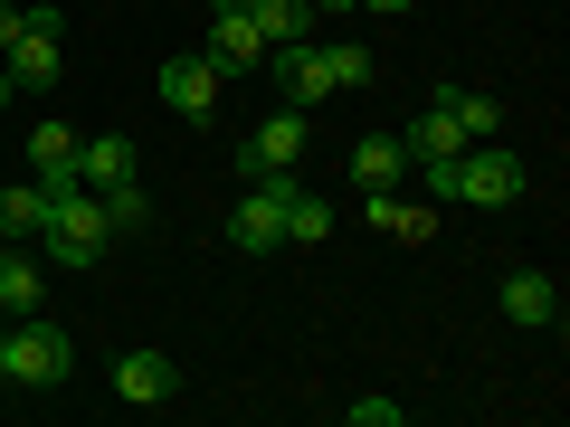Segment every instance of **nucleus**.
Here are the masks:
<instances>
[{
	"label": "nucleus",
	"instance_id": "obj_1",
	"mask_svg": "<svg viewBox=\"0 0 570 427\" xmlns=\"http://www.w3.org/2000/svg\"><path fill=\"white\" fill-rule=\"evenodd\" d=\"M428 190L448 209H513L532 190V171L513 162L504 142H466V152H448V162H428Z\"/></svg>",
	"mask_w": 570,
	"mask_h": 427
},
{
	"label": "nucleus",
	"instance_id": "obj_2",
	"mask_svg": "<svg viewBox=\"0 0 570 427\" xmlns=\"http://www.w3.org/2000/svg\"><path fill=\"white\" fill-rule=\"evenodd\" d=\"M67 370H77V342H67V324H39V314H20V332L0 324V380H20V389H58Z\"/></svg>",
	"mask_w": 570,
	"mask_h": 427
},
{
	"label": "nucleus",
	"instance_id": "obj_3",
	"mask_svg": "<svg viewBox=\"0 0 570 427\" xmlns=\"http://www.w3.org/2000/svg\"><path fill=\"white\" fill-rule=\"evenodd\" d=\"M39 247H48L58 266H96L105 247H115V228H105V200H96V190H58V200H48Z\"/></svg>",
	"mask_w": 570,
	"mask_h": 427
},
{
	"label": "nucleus",
	"instance_id": "obj_4",
	"mask_svg": "<svg viewBox=\"0 0 570 427\" xmlns=\"http://www.w3.org/2000/svg\"><path fill=\"white\" fill-rule=\"evenodd\" d=\"M0 77H10V96H48V86L67 77V39H58V10H29V29L10 48H0Z\"/></svg>",
	"mask_w": 570,
	"mask_h": 427
},
{
	"label": "nucleus",
	"instance_id": "obj_5",
	"mask_svg": "<svg viewBox=\"0 0 570 427\" xmlns=\"http://www.w3.org/2000/svg\"><path fill=\"white\" fill-rule=\"evenodd\" d=\"M285 181H295V171L247 181V200L228 209V247H247V257H276V247H285Z\"/></svg>",
	"mask_w": 570,
	"mask_h": 427
},
{
	"label": "nucleus",
	"instance_id": "obj_6",
	"mask_svg": "<svg viewBox=\"0 0 570 427\" xmlns=\"http://www.w3.org/2000/svg\"><path fill=\"white\" fill-rule=\"evenodd\" d=\"M295 162H305V115H295V105H276V115L247 123V142H238V171H247V181H266V171H295Z\"/></svg>",
	"mask_w": 570,
	"mask_h": 427
},
{
	"label": "nucleus",
	"instance_id": "obj_7",
	"mask_svg": "<svg viewBox=\"0 0 570 427\" xmlns=\"http://www.w3.org/2000/svg\"><path fill=\"white\" fill-rule=\"evenodd\" d=\"M163 105H171L181 123H200L209 105H219V67H209L200 48H171V58H163Z\"/></svg>",
	"mask_w": 570,
	"mask_h": 427
},
{
	"label": "nucleus",
	"instance_id": "obj_8",
	"mask_svg": "<svg viewBox=\"0 0 570 427\" xmlns=\"http://www.w3.org/2000/svg\"><path fill=\"white\" fill-rule=\"evenodd\" d=\"M200 58L219 67V77H257V67H266V39H257V20H247V10H219Z\"/></svg>",
	"mask_w": 570,
	"mask_h": 427
},
{
	"label": "nucleus",
	"instance_id": "obj_9",
	"mask_svg": "<svg viewBox=\"0 0 570 427\" xmlns=\"http://www.w3.org/2000/svg\"><path fill=\"white\" fill-rule=\"evenodd\" d=\"M400 152H409V171H428V162H448V152H466V133H456L448 105H419V115L400 123Z\"/></svg>",
	"mask_w": 570,
	"mask_h": 427
},
{
	"label": "nucleus",
	"instance_id": "obj_10",
	"mask_svg": "<svg viewBox=\"0 0 570 427\" xmlns=\"http://www.w3.org/2000/svg\"><path fill=\"white\" fill-rule=\"evenodd\" d=\"M67 171H77V190H124V181H134V142H124V133L86 142L77 133V162H67Z\"/></svg>",
	"mask_w": 570,
	"mask_h": 427
},
{
	"label": "nucleus",
	"instance_id": "obj_11",
	"mask_svg": "<svg viewBox=\"0 0 570 427\" xmlns=\"http://www.w3.org/2000/svg\"><path fill=\"white\" fill-rule=\"evenodd\" d=\"M39 295H48V266L29 257L20 238H0V314L20 324V314H39Z\"/></svg>",
	"mask_w": 570,
	"mask_h": 427
},
{
	"label": "nucleus",
	"instance_id": "obj_12",
	"mask_svg": "<svg viewBox=\"0 0 570 427\" xmlns=\"http://www.w3.org/2000/svg\"><path fill=\"white\" fill-rule=\"evenodd\" d=\"M504 324H532V332L561 324V285H551L542 266H513V276H504Z\"/></svg>",
	"mask_w": 570,
	"mask_h": 427
},
{
	"label": "nucleus",
	"instance_id": "obj_13",
	"mask_svg": "<svg viewBox=\"0 0 570 427\" xmlns=\"http://www.w3.org/2000/svg\"><path fill=\"white\" fill-rule=\"evenodd\" d=\"M371 228H381V238L428 247V238H438V209H428V200H400V181H390V190H371Z\"/></svg>",
	"mask_w": 570,
	"mask_h": 427
},
{
	"label": "nucleus",
	"instance_id": "obj_14",
	"mask_svg": "<svg viewBox=\"0 0 570 427\" xmlns=\"http://www.w3.org/2000/svg\"><path fill=\"white\" fill-rule=\"evenodd\" d=\"M115 399L163 408L171 399V351H124V361H115Z\"/></svg>",
	"mask_w": 570,
	"mask_h": 427
},
{
	"label": "nucleus",
	"instance_id": "obj_15",
	"mask_svg": "<svg viewBox=\"0 0 570 427\" xmlns=\"http://www.w3.org/2000/svg\"><path fill=\"white\" fill-rule=\"evenodd\" d=\"M39 228H48V190L39 181H0V238L39 247Z\"/></svg>",
	"mask_w": 570,
	"mask_h": 427
},
{
	"label": "nucleus",
	"instance_id": "obj_16",
	"mask_svg": "<svg viewBox=\"0 0 570 427\" xmlns=\"http://www.w3.org/2000/svg\"><path fill=\"white\" fill-rule=\"evenodd\" d=\"M247 20H257L266 48H295V39H314V0H247Z\"/></svg>",
	"mask_w": 570,
	"mask_h": 427
},
{
	"label": "nucleus",
	"instance_id": "obj_17",
	"mask_svg": "<svg viewBox=\"0 0 570 427\" xmlns=\"http://www.w3.org/2000/svg\"><path fill=\"white\" fill-rule=\"evenodd\" d=\"M400 171H409L400 133H362V142H352V181H362V190H390Z\"/></svg>",
	"mask_w": 570,
	"mask_h": 427
},
{
	"label": "nucleus",
	"instance_id": "obj_18",
	"mask_svg": "<svg viewBox=\"0 0 570 427\" xmlns=\"http://www.w3.org/2000/svg\"><path fill=\"white\" fill-rule=\"evenodd\" d=\"M438 105L456 115V133H466V142H494V133H504V105L475 96V86H438Z\"/></svg>",
	"mask_w": 570,
	"mask_h": 427
},
{
	"label": "nucleus",
	"instance_id": "obj_19",
	"mask_svg": "<svg viewBox=\"0 0 570 427\" xmlns=\"http://www.w3.org/2000/svg\"><path fill=\"white\" fill-rule=\"evenodd\" d=\"M324 238H333V209L305 181H285V247H324Z\"/></svg>",
	"mask_w": 570,
	"mask_h": 427
},
{
	"label": "nucleus",
	"instance_id": "obj_20",
	"mask_svg": "<svg viewBox=\"0 0 570 427\" xmlns=\"http://www.w3.org/2000/svg\"><path fill=\"white\" fill-rule=\"evenodd\" d=\"M96 200H105V228H115V238H134V228H153V200H142L134 181H124V190H96Z\"/></svg>",
	"mask_w": 570,
	"mask_h": 427
},
{
	"label": "nucleus",
	"instance_id": "obj_21",
	"mask_svg": "<svg viewBox=\"0 0 570 427\" xmlns=\"http://www.w3.org/2000/svg\"><path fill=\"white\" fill-rule=\"evenodd\" d=\"M77 162V133H67V123H39V133H29V171H67Z\"/></svg>",
	"mask_w": 570,
	"mask_h": 427
},
{
	"label": "nucleus",
	"instance_id": "obj_22",
	"mask_svg": "<svg viewBox=\"0 0 570 427\" xmlns=\"http://www.w3.org/2000/svg\"><path fill=\"white\" fill-rule=\"evenodd\" d=\"M324 67H333V96H343V86H371V48H362V39H333Z\"/></svg>",
	"mask_w": 570,
	"mask_h": 427
},
{
	"label": "nucleus",
	"instance_id": "obj_23",
	"mask_svg": "<svg viewBox=\"0 0 570 427\" xmlns=\"http://www.w3.org/2000/svg\"><path fill=\"white\" fill-rule=\"evenodd\" d=\"M352 427H400V399H343Z\"/></svg>",
	"mask_w": 570,
	"mask_h": 427
},
{
	"label": "nucleus",
	"instance_id": "obj_24",
	"mask_svg": "<svg viewBox=\"0 0 570 427\" xmlns=\"http://www.w3.org/2000/svg\"><path fill=\"white\" fill-rule=\"evenodd\" d=\"M20 29H29V10H10V0H0V48L20 39Z\"/></svg>",
	"mask_w": 570,
	"mask_h": 427
},
{
	"label": "nucleus",
	"instance_id": "obj_25",
	"mask_svg": "<svg viewBox=\"0 0 570 427\" xmlns=\"http://www.w3.org/2000/svg\"><path fill=\"white\" fill-rule=\"evenodd\" d=\"M352 10H371V20H400V10H409V0H352Z\"/></svg>",
	"mask_w": 570,
	"mask_h": 427
},
{
	"label": "nucleus",
	"instance_id": "obj_26",
	"mask_svg": "<svg viewBox=\"0 0 570 427\" xmlns=\"http://www.w3.org/2000/svg\"><path fill=\"white\" fill-rule=\"evenodd\" d=\"M343 10H352V0H314V20H343Z\"/></svg>",
	"mask_w": 570,
	"mask_h": 427
},
{
	"label": "nucleus",
	"instance_id": "obj_27",
	"mask_svg": "<svg viewBox=\"0 0 570 427\" xmlns=\"http://www.w3.org/2000/svg\"><path fill=\"white\" fill-rule=\"evenodd\" d=\"M219 10H247V0H219Z\"/></svg>",
	"mask_w": 570,
	"mask_h": 427
},
{
	"label": "nucleus",
	"instance_id": "obj_28",
	"mask_svg": "<svg viewBox=\"0 0 570 427\" xmlns=\"http://www.w3.org/2000/svg\"><path fill=\"white\" fill-rule=\"evenodd\" d=\"M0 105H10V77H0Z\"/></svg>",
	"mask_w": 570,
	"mask_h": 427
}]
</instances>
